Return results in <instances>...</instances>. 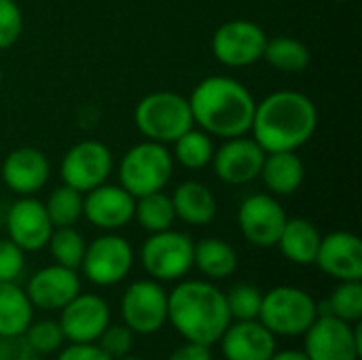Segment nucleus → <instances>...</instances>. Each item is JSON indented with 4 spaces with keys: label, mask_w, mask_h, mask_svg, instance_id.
Segmentation results:
<instances>
[{
    "label": "nucleus",
    "mask_w": 362,
    "mask_h": 360,
    "mask_svg": "<svg viewBox=\"0 0 362 360\" xmlns=\"http://www.w3.org/2000/svg\"><path fill=\"white\" fill-rule=\"evenodd\" d=\"M318 129V108L301 91L282 89L257 102L250 134L265 153L299 151Z\"/></svg>",
    "instance_id": "obj_1"
},
{
    "label": "nucleus",
    "mask_w": 362,
    "mask_h": 360,
    "mask_svg": "<svg viewBox=\"0 0 362 360\" xmlns=\"http://www.w3.org/2000/svg\"><path fill=\"white\" fill-rule=\"evenodd\" d=\"M193 123L212 138H238L250 134L257 100L233 76L214 74L199 81L187 98Z\"/></svg>",
    "instance_id": "obj_2"
},
{
    "label": "nucleus",
    "mask_w": 362,
    "mask_h": 360,
    "mask_svg": "<svg viewBox=\"0 0 362 360\" xmlns=\"http://www.w3.org/2000/svg\"><path fill=\"white\" fill-rule=\"evenodd\" d=\"M168 320L187 342L212 346L231 325V314L221 289L210 282L189 280L168 295Z\"/></svg>",
    "instance_id": "obj_3"
},
{
    "label": "nucleus",
    "mask_w": 362,
    "mask_h": 360,
    "mask_svg": "<svg viewBox=\"0 0 362 360\" xmlns=\"http://www.w3.org/2000/svg\"><path fill=\"white\" fill-rule=\"evenodd\" d=\"M134 123L146 140L165 146L195 125L189 100L174 91H153L144 95L134 108Z\"/></svg>",
    "instance_id": "obj_4"
},
{
    "label": "nucleus",
    "mask_w": 362,
    "mask_h": 360,
    "mask_svg": "<svg viewBox=\"0 0 362 360\" xmlns=\"http://www.w3.org/2000/svg\"><path fill=\"white\" fill-rule=\"evenodd\" d=\"M174 174V157L165 144L142 140L119 163V185L134 197L163 191Z\"/></svg>",
    "instance_id": "obj_5"
},
{
    "label": "nucleus",
    "mask_w": 362,
    "mask_h": 360,
    "mask_svg": "<svg viewBox=\"0 0 362 360\" xmlns=\"http://www.w3.org/2000/svg\"><path fill=\"white\" fill-rule=\"evenodd\" d=\"M318 318V303L297 286H276L261 299L259 323L274 335H303Z\"/></svg>",
    "instance_id": "obj_6"
},
{
    "label": "nucleus",
    "mask_w": 362,
    "mask_h": 360,
    "mask_svg": "<svg viewBox=\"0 0 362 360\" xmlns=\"http://www.w3.org/2000/svg\"><path fill=\"white\" fill-rule=\"evenodd\" d=\"M193 240L174 229L151 233L142 244V265L146 274L157 282H172L185 278L193 267Z\"/></svg>",
    "instance_id": "obj_7"
},
{
    "label": "nucleus",
    "mask_w": 362,
    "mask_h": 360,
    "mask_svg": "<svg viewBox=\"0 0 362 360\" xmlns=\"http://www.w3.org/2000/svg\"><path fill=\"white\" fill-rule=\"evenodd\" d=\"M362 329L333 316L318 314L305 335L308 360H358L362 354Z\"/></svg>",
    "instance_id": "obj_8"
},
{
    "label": "nucleus",
    "mask_w": 362,
    "mask_h": 360,
    "mask_svg": "<svg viewBox=\"0 0 362 360\" xmlns=\"http://www.w3.org/2000/svg\"><path fill=\"white\" fill-rule=\"evenodd\" d=\"M267 34L250 19H231L216 28L212 36L214 57L229 68L252 66L263 59Z\"/></svg>",
    "instance_id": "obj_9"
},
{
    "label": "nucleus",
    "mask_w": 362,
    "mask_h": 360,
    "mask_svg": "<svg viewBox=\"0 0 362 360\" xmlns=\"http://www.w3.org/2000/svg\"><path fill=\"white\" fill-rule=\"evenodd\" d=\"M134 265L132 244L115 233L95 238L85 248L81 269L95 286H115L127 278Z\"/></svg>",
    "instance_id": "obj_10"
},
{
    "label": "nucleus",
    "mask_w": 362,
    "mask_h": 360,
    "mask_svg": "<svg viewBox=\"0 0 362 360\" xmlns=\"http://www.w3.org/2000/svg\"><path fill=\"white\" fill-rule=\"evenodd\" d=\"M59 174L64 185L87 193L104 182L112 174V153L100 140H83L70 146L62 159Z\"/></svg>",
    "instance_id": "obj_11"
},
{
    "label": "nucleus",
    "mask_w": 362,
    "mask_h": 360,
    "mask_svg": "<svg viewBox=\"0 0 362 360\" xmlns=\"http://www.w3.org/2000/svg\"><path fill=\"white\" fill-rule=\"evenodd\" d=\"M288 216L282 204L272 193H252L238 208V227L242 236L259 248L278 244Z\"/></svg>",
    "instance_id": "obj_12"
},
{
    "label": "nucleus",
    "mask_w": 362,
    "mask_h": 360,
    "mask_svg": "<svg viewBox=\"0 0 362 360\" xmlns=\"http://www.w3.org/2000/svg\"><path fill=\"white\" fill-rule=\"evenodd\" d=\"M121 316L132 333L153 335L168 323V293L157 280L132 282L121 299Z\"/></svg>",
    "instance_id": "obj_13"
},
{
    "label": "nucleus",
    "mask_w": 362,
    "mask_h": 360,
    "mask_svg": "<svg viewBox=\"0 0 362 360\" xmlns=\"http://www.w3.org/2000/svg\"><path fill=\"white\" fill-rule=\"evenodd\" d=\"M265 151L250 136L227 138L218 149H214L212 168L218 180L231 187H242L259 178L263 168Z\"/></svg>",
    "instance_id": "obj_14"
},
{
    "label": "nucleus",
    "mask_w": 362,
    "mask_h": 360,
    "mask_svg": "<svg viewBox=\"0 0 362 360\" xmlns=\"http://www.w3.org/2000/svg\"><path fill=\"white\" fill-rule=\"evenodd\" d=\"M4 227L8 233V240L15 242L23 252H36L47 246L53 223L47 214V208L36 197H19L6 212Z\"/></svg>",
    "instance_id": "obj_15"
},
{
    "label": "nucleus",
    "mask_w": 362,
    "mask_h": 360,
    "mask_svg": "<svg viewBox=\"0 0 362 360\" xmlns=\"http://www.w3.org/2000/svg\"><path fill=\"white\" fill-rule=\"evenodd\" d=\"M136 197L121 185H100L83 193V216L98 229L117 231L134 221Z\"/></svg>",
    "instance_id": "obj_16"
},
{
    "label": "nucleus",
    "mask_w": 362,
    "mask_h": 360,
    "mask_svg": "<svg viewBox=\"0 0 362 360\" xmlns=\"http://www.w3.org/2000/svg\"><path fill=\"white\" fill-rule=\"evenodd\" d=\"M110 323V310L98 295H76L62 308L59 329L72 344H93Z\"/></svg>",
    "instance_id": "obj_17"
},
{
    "label": "nucleus",
    "mask_w": 362,
    "mask_h": 360,
    "mask_svg": "<svg viewBox=\"0 0 362 360\" xmlns=\"http://www.w3.org/2000/svg\"><path fill=\"white\" fill-rule=\"evenodd\" d=\"M327 276L348 282L362 280V242L356 233L333 231L320 240L316 261Z\"/></svg>",
    "instance_id": "obj_18"
},
{
    "label": "nucleus",
    "mask_w": 362,
    "mask_h": 360,
    "mask_svg": "<svg viewBox=\"0 0 362 360\" xmlns=\"http://www.w3.org/2000/svg\"><path fill=\"white\" fill-rule=\"evenodd\" d=\"M2 180L19 197L38 193L51 174V163L47 155L34 146L13 149L2 161Z\"/></svg>",
    "instance_id": "obj_19"
},
{
    "label": "nucleus",
    "mask_w": 362,
    "mask_h": 360,
    "mask_svg": "<svg viewBox=\"0 0 362 360\" xmlns=\"http://www.w3.org/2000/svg\"><path fill=\"white\" fill-rule=\"evenodd\" d=\"M78 293H81V280L76 276V269H68L57 263L38 269L30 278L25 289L30 303L47 312L62 310Z\"/></svg>",
    "instance_id": "obj_20"
},
{
    "label": "nucleus",
    "mask_w": 362,
    "mask_h": 360,
    "mask_svg": "<svg viewBox=\"0 0 362 360\" xmlns=\"http://www.w3.org/2000/svg\"><path fill=\"white\" fill-rule=\"evenodd\" d=\"M218 342L227 360H267L276 352V335L259 320L229 325Z\"/></svg>",
    "instance_id": "obj_21"
},
{
    "label": "nucleus",
    "mask_w": 362,
    "mask_h": 360,
    "mask_svg": "<svg viewBox=\"0 0 362 360\" xmlns=\"http://www.w3.org/2000/svg\"><path fill=\"white\" fill-rule=\"evenodd\" d=\"M259 178L263 180L265 189L272 195L286 197L301 189L305 180V166L301 157L297 155V151L265 153Z\"/></svg>",
    "instance_id": "obj_22"
},
{
    "label": "nucleus",
    "mask_w": 362,
    "mask_h": 360,
    "mask_svg": "<svg viewBox=\"0 0 362 360\" xmlns=\"http://www.w3.org/2000/svg\"><path fill=\"white\" fill-rule=\"evenodd\" d=\"M172 197V206L176 212V219H180L187 225L204 227L214 221L216 216V197L214 193L199 180H185L180 182Z\"/></svg>",
    "instance_id": "obj_23"
},
{
    "label": "nucleus",
    "mask_w": 362,
    "mask_h": 360,
    "mask_svg": "<svg viewBox=\"0 0 362 360\" xmlns=\"http://www.w3.org/2000/svg\"><path fill=\"white\" fill-rule=\"evenodd\" d=\"M320 231L316 229V225L308 219L295 216L288 219L280 240L276 246H280V252L295 265H312L316 261V252L320 246Z\"/></svg>",
    "instance_id": "obj_24"
},
{
    "label": "nucleus",
    "mask_w": 362,
    "mask_h": 360,
    "mask_svg": "<svg viewBox=\"0 0 362 360\" xmlns=\"http://www.w3.org/2000/svg\"><path fill=\"white\" fill-rule=\"evenodd\" d=\"M32 310L25 291L15 282H0V337L15 339L32 325Z\"/></svg>",
    "instance_id": "obj_25"
},
{
    "label": "nucleus",
    "mask_w": 362,
    "mask_h": 360,
    "mask_svg": "<svg viewBox=\"0 0 362 360\" xmlns=\"http://www.w3.org/2000/svg\"><path fill=\"white\" fill-rule=\"evenodd\" d=\"M193 265L210 280H225L238 269V252L221 238H204L193 248Z\"/></svg>",
    "instance_id": "obj_26"
},
{
    "label": "nucleus",
    "mask_w": 362,
    "mask_h": 360,
    "mask_svg": "<svg viewBox=\"0 0 362 360\" xmlns=\"http://www.w3.org/2000/svg\"><path fill=\"white\" fill-rule=\"evenodd\" d=\"M263 59L280 72L297 74L310 66L312 53L308 45H303L293 36H276V38H267Z\"/></svg>",
    "instance_id": "obj_27"
},
{
    "label": "nucleus",
    "mask_w": 362,
    "mask_h": 360,
    "mask_svg": "<svg viewBox=\"0 0 362 360\" xmlns=\"http://www.w3.org/2000/svg\"><path fill=\"white\" fill-rule=\"evenodd\" d=\"M174 144V163H180L187 170H204L206 166L212 163L214 157V142L212 136L206 134L204 129H187Z\"/></svg>",
    "instance_id": "obj_28"
},
{
    "label": "nucleus",
    "mask_w": 362,
    "mask_h": 360,
    "mask_svg": "<svg viewBox=\"0 0 362 360\" xmlns=\"http://www.w3.org/2000/svg\"><path fill=\"white\" fill-rule=\"evenodd\" d=\"M134 219L148 233H157V231L172 229V225L176 221V212H174V206H172V197L165 191H155V193L136 197Z\"/></svg>",
    "instance_id": "obj_29"
},
{
    "label": "nucleus",
    "mask_w": 362,
    "mask_h": 360,
    "mask_svg": "<svg viewBox=\"0 0 362 360\" xmlns=\"http://www.w3.org/2000/svg\"><path fill=\"white\" fill-rule=\"evenodd\" d=\"M45 208L53 227H74L76 221L83 216V193L68 185H62L49 193Z\"/></svg>",
    "instance_id": "obj_30"
},
{
    "label": "nucleus",
    "mask_w": 362,
    "mask_h": 360,
    "mask_svg": "<svg viewBox=\"0 0 362 360\" xmlns=\"http://www.w3.org/2000/svg\"><path fill=\"white\" fill-rule=\"evenodd\" d=\"M47 246L57 265L68 269H78L85 257L87 242L74 227H55Z\"/></svg>",
    "instance_id": "obj_31"
},
{
    "label": "nucleus",
    "mask_w": 362,
    "mask_h": 360,
    "mask_svg": "<svg viewBox=\"0 0 362 360\" xmlns=\"http://www.w3.org/2000/svg\"><path fill=\"white\" fill-rule=\"evenodd\" d=\"M329 312L327 314H333L350 325H356L361 323L362 318V284L361 280H348V282H341L329 303H327Z\"/></svg>",
    "instance_id": "obj_32"
},
{
    "label": "nucleus",
    "mask_w": 362,
    "mask_h": 360,
    "mask_svg": "<svg viewBox=\"0 0 362 360\" xmlns=\"http://www.w3.org/2000/svg\"><path fill=\"white\" fill-rule=\"evenodd\" d=\"M227 308L231 318L235 320H257L259 318V310H261V291L252 284H235L227 295Z\"/></svg>",
    "instance_id": "obj_33"
},
{
    "label": "nucleus",
    "mask_w": 362,
    "mask_h": 360,
    "mask_svg": "<svg viewBox=\"0 0 362 360\" xmlns=\"http://www.w3.org/2000/svg\"><path fill=\"white\" fill-rule=\"evenodd\" d=\"M25 337V346L32 354H51L55 352L62 342H64V333L59 329L57 323L53 320H40L36 325H30L23 333Z\"/></svg>",
    "instance_id": "obj_34"
},
{
    "label": "nucleus",
    "mask_w": 362,
    "mask_h": 360,
    "mask_svg": "<svg viewBox=\"0 0 362 360\" xmlns=\"http://www.w3.org/2000/svg\"><path fill=\"white\" fill-rule=\"evenodd\" d=\"M23 32V15L17 2H0V51L13 47Z\"/></svg>",
    "instance_id": "obj_35"
},
{
    "label": "nucleus",
    "mask_w": 362,
    "mask_h": 360,
    "mask_svg": "<svg viewBox=\"0 0 362 360\" xmlns=\"http://www.w3.org/2000/svg\"><path fill=\"white\" fill-rule=\"evenodd\" d=\"M100 348L112 360L123 359L132 352L134 346V333L127 327H106L104 333L98 337Z\"/></svg>",
    "instance_id": "obj_36"
},
{
    "label": "nucleus",
    "mask_w": 362,
    "mask_h": 360,
    "mask_svg": "<svg viewBox=\"0 0 362 360\" xmlns=\"http://www.w3.org/2000/svg\"><path fill=\"white\" fill-rule=\"evenodd\" d=\"M23 265V250L15 242L0 238V282H15L21 276Z\"/></svg>",
    "instance_id": "obj_37"
},
{
    "label": "nucleus",
    "mask_w": 362,
    "mask_h": 360,
    "mask_svg": "<svg viewBox=\"0 0 362 360\" xmlns=\"http://www.w3.org/2000/svg\"><path fill=\"white\" fill-rule=\"evenodd\" d=\"M57 360H112L100 346L93 344H72L59 352Z\"/></svg>",
    "instance_id": "obj_38"
},
{
    "label": "nucleus",
    "mask_w": 362,
    "mask_h": 360,
    "mask_svg": "<svg viewBox=\"0 0 362 360\" xmlns=\"http://www.w3.org/2000/svg\"><path fill=\"white\" fill-rule=\"evenodd\" d=\"M168 360H212V352H210V346L187 342L185 346L176 348Z\"/></svg>",
    "instance_id": "obj_39"
},
{
    "label": "nucleus",
    "mask_w": 362,
    "mask_h": 360,
    "mask_svg": "<svg viewBox=\"0 0 362 360\" xmlns=\"http://www.w3.org/2000/svg\"><path fill=\"white\" fill-rule=\"evenodd\" d=\"M267 360H308L305 352L299 350H284V352H274Z\"/></svg>",
    "instance_id": "obj_40"
},
{
    "label": "nucleus",
    "mask_w": 362,
    "mask_h": 360,
    "mask_svg": "<svg viewBox=\"0 0 362 360\" xmlns=\"http://www.w3.org/2000/svg\"><path fill=\"white\" fill-rule=\"evenodd\" d=\"M17 360H42V359H40L38 354H32V352H30V354H21Z\"/></svg>",
    "instance_id": "obj_41"
},
{
    "label": "nucleus",
    "mask_w": 362,
    "mask_h": 360,
    "mask_svg": "<svg viewBox=\"0 0 362 360\" xmlns=\"http://www.w3.org/2000/svg\"><path fill=\"white\" fill-rule=\"evenodd\" d=\"M117 360H142V359H136V356H129V354H127V356H123V359H117Z\"/></svg>",
    "instance_id": "obj_42"
},
{
    "label": "nucleus",
    "mask_w": 362,
    "mask_h": 360,
    "mask_svg": "<svg viewBox=\"0 0 362 360\" xmlns=\"http://www.w3.org/2000/svg\"><path fill=\"white\" fill-rule=\"evenodd\" d=\"M0 2H15V0H0Z\"/></svg>",
    "instance_id": "obj_43"
},
{
    "label": "nucleus",
    "mask_w": 362,
    "mask_h": 360,
    "mask_svg": "<svg viewBox=\"0 0 362 360\" xmlns=\"http://www.w3.org/2000/svg\"><path fill=\"white\" fill-rule=\"evenodd\" d=\"M0 85H2V70H0Z\"/></svg>",
    "instance_id": "obj_44"
},
{
    "label": "nucleus",
    "mask_w": 362,
    "mask_h": 360,
    "mask_svg": "<svg viewBox=\"0 0 362 360\" xmlns=\"http://www.w3.org/2000/svg\"><path fill=\"white\" fill-rule=\"evenodd\" d=\"M335 2H348V0H335Z\"/></svg>",
    "instance_id": "obj_45"
},
{
    "label": "nucleus",
    "mask_w": 362,
    "mask_h": 360,
    "mask_svg": "<svg viewBox=\"0 0 362 360\" xmlns=\"http://www.w3.org/2000/svg\"><path fill=\"white\" fill-rule=\"evenodd\" d=\"M0 229H2V216H0Z\"/></svg>",
    "instance_id": "obj_46"
}]
</instances>
